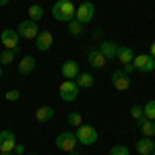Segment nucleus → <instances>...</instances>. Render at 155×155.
<instances>
[{"mask_svg": "<svg viewBox=\"0 0 155 155\" xmlns=\"http://www.w3.org/2000/svg\"><path fill=\"white\" fill-rule=\"evenodd\" d=\"M68 124L74 126V128H77V126H81V124H83L81 114H79V112H71V114H68Z\"/></svg>", "mask_w": 155, "mask_h": 155, "instance_id": "26", "label": "nucleus"}, {"mask_svg": "<svg viewBox=\"0 0 155 155\" xmlns=\"http://www.w3.org/2000/svg\"><path fill=\"white\" fill-rule=\"evenodd\" d=\"M15 151H17V155H23L25 153V147H23V145H17V147H15Z\"/></svg>", "mask_w": 155, "mask_h": 155, "instance_id": "30", "label": "nucleus"}, {"mask_svg": "<svg viewBox=\"0 0 155 155\" xmlns=\"http://www.w3.org/2000/svg\"><path fill=\"white\" fill-rule=\"evenodd\" d=\"M52 44H54V35L50 31H39V35L35 37V48L39 52H48L52 48Z\"/></svg>", "mask_w": 155, "mask_h": 155, "instance_id": "11", "label": "nucleus"}, {"mask_svg": "<svg viewBox=\"0 0 155 155\" xmlns=\"http://www.w3.org/2000/svg\"><path fill=\"white\" fill-rule=\"evenodd\" d=\"M74 11H77V6L72 4L71 0H56L54 6H52V17L56 21L68 23V21L74 19Z\"/></svg>", "mask_w": 155, "mask_h": 155, "instance_id": "1", "label": "nucleus"}, {"mask_svg": "<svg viewBox=\"0 0 155 155\" xmlns=\"http://www.w3.org/2000/svg\"><path fill=\"white\" fill-rule=\"evenodd\" d=\"M116 58H118V62H122V64H128V62H132L134 54H132V50L128 48V46H118Z\"/></svg>", "mask_w": 155, "mask_h": 155, "instance_id": "17", "label": "nucleus"}, {"mask_svg": "<svg viewBox=\"0 0 155 155\" xmlns=\"http://www.w3.org/2000/svg\"><path fill=\"white\" fill-rule=\"evenodd\" d=\"M68 31H71L72 35H81V33H83V23H79L77 19L68 21Z\"/></svg>", "mask_w": 155, "mask_h": 155, "instance_id": "24", "label": "nucleus"}, {"mask_svg": "<svg viewBox=\"0 0 155 155\" xmlns=\"http://www.w3.org/2000/svg\"><path fill=\"white\" fill-rule=\"evenodd\" d=\"M0 79H2V68H0Z\"/></svg>", "mask_w": 155, "mask_h": 155, "instance_id": "34", "label": "nucleus"}, {"mask_svg": "<svg viewBox=\"0 0 155 155\" xmlns=\"http://www.w3.org/2000/svg\"><path fill=\"white\" fill-rule=\"evenodd\" d=\"M19 97H21L19 89H8V91L4 93V99H6V101H17Z\"/></svg>", "mask_w": 155, "mask_h": 155, "instance_id": "28", "label": "nucleus"}, {"mask_svg": "<svg viewBox=\"0 0 155 155\" xmlns=\"http://www.w3.org/2000/svg\"><path fill=\"white\" fill-rule=\"evenodd\" d=\"M8 2H11V0H0V6H6Z\"/></svg>", "mask_w": 155, "mask_h": 155, "instance_id": "32", "label": "nucleus"}, {"mask_svg": "<svg viewBox=\"0 0 155 155\" xmlns=\"http://www.w3.org/2000/svg\"><path fill=\"white\" fill-rule=\"evenodd\" d=\"M93 17H95V6H93V2H83L81 6H77V11H74V19L79 21V23H91L93 21Z\"/></svg>", "mask_w": 155, "mask_h": 155, "instance_id": "5", "label": "nucleus"}, {"mask_svg": "<svg viewBox=\"0 0 155 155\" xmlns=\"http://www.w3.org/2000/svg\"><path fill=\"white\" fill-rule=\"evenodd\" d=\"M15 58H17V52H12V50H4V52H0V64H4V66L12 64Z\"/></svg>", "mask_w": 155, "mask_h": 155, "instance_id": "22", "label": "nucleus"}, {"mask_svg": "<svg viewBox=\"0 0 155 155\" xmlns=\"http://www.w3.org/2000/svg\"><path fill=\"white\" fill-rule=\"evenodd\" d=\"M15 147H17V141H15L12 130H2L0 132V153H12Z\"/></svg>", "mask_w": 155, "mask_h": 155, "instance_id": "10", "label": "nucleus"}, {"mask_svg": "<svg viewBox=\"0 0 155 155\" xmlns=\"http://www.w3.org/2000/svg\"><path fill=\"white\" fill-rule=\"evenodd\" d=\"M153 72H155V68H153Z\"/></svg>", "mask_w": 155, "mask_h": 155, "instance_id": "37", "label": "nucleus"}, {"mask_svg": "<svg viewBox=\"0 0 155 155\" xmlns=\"http://www.w3.org/2000/svg\"><path fill=\"white\" fill-rule=\"evenodd\" d=\"M74 134H77V141L81 145H93V143H97V139H99L97 130L91 124H81V126H77Z\"/></svg>", "mask_w": 155, "mask_h": 155, "instance_id": "2", "label": "nucleus"}, {"mask_svg": "<svg viewBox=\"0 0 155 155\" xmlns=\"http://www.w3.org/2000/svg\"><path fill=\"white\" fill-rule=\"evenodd\" d=\"M132 66L134 71H141V72H153L155 68V60L149 56V54H137L132 58Z\"/></svg>", "mask_w": 155, "mask_h": 155, "instance_id": "7", "label": "nucleus"}, {"mask_svg": "<svg viewBox=\"0 0 155 155\" xmlns=\"http://www.w3.org/2000/svg\"><path fill=\"white\" fill-rule=\"evenodd\" d=\"M112 87L116 91H126L130 87V74H126L124 71H114V74H112Z\"/></svg>", "mask_w": 155, "mask_h": 155, "instance_id": "9", "label": "nucleus"}, {"mask_svg": "<svg viewBox=\"0 0 155 155\" xmlns=\"http://www.w3.org/2000/svg\"><path fill=\"white\" fill-rule=\"evenodd\" d=\"M130 116H132V120L141 122V120L145 118V116H143V107H141V106H132L130 107Z\"/></svg>", "mask_w": 155, "mask_h": 155, "instance_id": "27", "label": "nucleus"}, {"mask_svg": "<svg viewBox=\"0 0 155 155\" xmlns=\"http://www.w3.org/2000/svg\"><path fill=\"white\" fill-rule=\"evenodd\" d=\"M27 15H29V21H39L41 17H44V6H39V4H31L29 8H27Z\"/></svg>", "mask_w": 155, "mask_h": 155, "instance_id": "21", "label": "nucleus"}, {"mask_svg": "<svg viewBox=\"0 0 155 155\" xmlns=\"http://www.w3.org/2000/svg\"><path fill=\"white\" fill-rule=\"evenodd\" d=\"M122 71L126 72V74H130V72L134 71V66H132V62H128V64H124V68H122Z\"/></svg>", "mask_w": 155, "mask_h": 155, "instance_id": "29", "label": "nucleus"}, {"mask_svg": "<svg viewBox=\"0 0 155 155\" xmlns=\"http://www.w3.org/2000/svg\"><path fill=\"white\" fill-rule=\"evenodd\" d=\"M77 145H79V141H77V134L71 130L66 132H60L58 137H56V147H58L60 151H64V153H71V151H74L77 149Z\"/></svg>", "mask_w": 155, "mask_h": 155, "instance_id": "3", "label": "nucleus"}, {"mask_svg": "<svg viewBox=\"0 0 155 155\" xmlns=\"http://www.w3.org/2000/svg\"><path fill=\"white\" fill-rule=\"evenodd\" d=\"M151 155H155V151H153V153H151Z\"/></svg>", "mask_w": 155, "mask_h": 155, "instance_id": "35", "label": "nucleus"}, {"mask_svg": "<svg viewBox=\"0 0 155 155\" xmlns=\"http://www.w3.org/2000/svg\"><path fill=\"white\" fill-rule=\"evenodd\" d=\"M110 155H130V149L126 145H114L110 149Z\"/></svg>", "mask_w": 155, "mask_h": 155, "instance_id": "25", "label": "nucleus"}, {"mask_svg": "<svg viewBox=\"0 0 155 155\" xmlns=\"http://www.w3.org/2000/svg\"><path fill=\"white\" fill-rule=\"evenodd\" d=\"M87 60H89V64H91L93 68H104L107 64L106 56H104L99 50H89V52H87Z\"/></svg>", "mask_w": 155, "mask_h": 155, "instance_id": "12", "label": "nucleus"}, {"mask_svg": "<svg viewBox=\"0 0 155 155\" xmlns=\"http://www.w3.org/2000/svg\"><path fill=\"white\" fill-rule=\"evenodd\" d=\"M149 56H151V58L155 60V41L151 44V48H149Z\"/></svg>", "mask_w": 155, "mask_h": 155, "instance_id": "31", "label": "nucleus"}, {"mask_svg": "<svg viewBox=\"0 0 155 155\" xmlns=\"http://www.w3.org/2000/svg\"><path fill=\"white\" fill-rule=\"evenodd\" d=\"M0 155H15V153H0Z\"/></svg>", "mask_w": 155, "mask_h": 155, "instance_id": "33", "label": "nucleus"}, {"mask_svg": "<svg viewBox=\"0 0 155 155\" xmlns=\"http://www.w3.org/2000/svg\"><path fill=\"white\" fill-rule=\"evenodd\" d=\"M93 81H95V79H93V74H91V72H79L74 83L79 85V89H89V87L93 85Z\"/></svg>", "mask_w": 155, "mask_h": 155, "instance_id": "19", "label": "nucleus"}, {"mask_svg": "<svg viewBox=\"0 0 155 155\" xmlns=\"http://www.w3.org/2000/svg\"><path fill=\"white\" fill-rule=\"evenodd\" d=\"M33 68H35V58L33 56H23L19 60V72L21 74H29V72H33Z\"/></svg>", "mask_w": 155, "mask_h": 155, "instance_id": "16", "label": "nucleus"}, {"mask_svg": "<svg viewBox=\"0 0 155 155\" xmlns=\"http://www.w3.org/2000/svg\"><path fill=\"white\" fill-rule=\"evenodd\" d=\"M77 74H79V64L74 62V60H66L64 64H62V77L64 79H77Z\"/></svg>", "mask_w": 155, "mask_h": 155, "instance_id": "15", "label": "nucleus"}, {"mask_svg": "<svg viewBox=\"0 0 155 155\" xmlns=\"http://www.w3.org/2000/svg\"><path fill=\"white\" fill-rule=\"evenodd\" d=\"M139 128H141V132H143V137H151V139H153L155 137V120L143 118L141 122H139Z\"/></svg>", "mask_w": 155, "mask_h": 155, "instance_id": "20", "label": "nucleus"}, {"mask_svg": "<svg viewBox=\"0 0 155 155\" xmlns=\"http://www.w3.org/2000/svg\"><path fill=\"white\" fill-rule=\"evenodd\" d=\"M17 33H19V37H25V39H35L37 35H39V27H37L35 21H23V23H19V27H17Z\"/></svg>", "mask_w": 155, "mask_h": 155, "instance_id": "8", "label": "nucleus"}, {"mask_svg": "<svg viewBox=\"0 0 155 155\" xmlns=\"http://www.w3.org/2000/svg\"><path fill=\"white\" fill-rule=\"evenodd\" d=\"M97 50L106 56V60H114V58H116V52H118V44L106 39V41H101V44H99V48H97Z\"/></svg>", "mask_w": 155, "mask_h": 155, "instance_id": "13", "label": "nucleus"}, {"mask_svg": "<svg viewBox=\"0 0 155 155\" xmlns=\"http://www.w3.org/2000/svg\"><path fill=\"white\" fill-rule=\"evenodd\" d=\"M31 155H37V153H31Z\"/></svg>", "mask_w": 155, "mask_h": 155, "instance_id": "36", "label": "nucleus"}, {"mask_svg": "<svg viewBox=\"0 0 155 155\" xmlns=\"http://www.w3.org/2000/svg\"><path fill=\"white\" fill-rule=\"evenodd\" d=\"M58 93H60V99L62 101H74L77 99V95H79V85L74 83V81H71V79H66L64 83H60L58 87Z\"/></svg>", "mask_w": 155, "mask_h": 155, "instance_id": "4", "label": "nucleus"}, {"mask_svg": "<svg viewBox=\"0 0 155 155\" xmlns=\"http://www.w3.org/2000/svg\"><path fill=\"white\" fill-rule=\"evenodd\" d=\"M52 118H54V107H50V106L37 107V112H35L37 122H48V120H52Z\"/></svg>", "mask_w": 155, "mask_h": 155, "instance_id": "18", "label": "nucleus"}, {"mask_svg": "<svg viewBox=\"0 0 155 155\" xmlns=\"http://www.w3.org/2000/svg\"><path fill=\"white\" fill-rule=\"evenodd\" d=\"M0 39H2V46L6 50H12V52H21V46H19V33L15 29H2L0 33Z\"/></svg>", "mask_w": 155, "mask_h": 155, "instance_id": "6", "label": "nucleus"}, {"mask_svg": "<svg viewBox=\"0 0 155 155\" xmlns=\"http://www.w3.org/2000/svg\"><path fill=\"white\" fill-rule=\"evenodd\" d=\"M143 116L147 120H155V99H149L143 106Z\"/></svg>", "mask_w": 155, "mask_h": 155, "instance_id": "23", "label": "nucleus"}, {"mask_svg": "<svg viewBox=\"0 0 155 155\" xmlns=\"http://www.w3.org/2000/svg\"><path fill=\"white\" fill-rule=\"evenodd\" d=\"M155 151V141L151 137H143L141 141H137V153L141 155H151Z\"/></svg>", "mask_w": 155, "mask_h": 155, "instance_id": "14", "label": "nucleus"}]
</instances>
